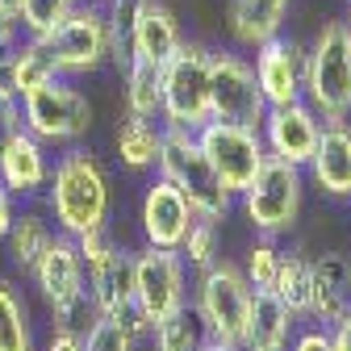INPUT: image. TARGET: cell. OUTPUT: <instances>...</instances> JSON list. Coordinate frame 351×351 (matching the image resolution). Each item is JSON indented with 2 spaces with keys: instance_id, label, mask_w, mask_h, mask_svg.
Instances as JSON below:
<instances>
[{
  "instance_id": "33",
  "label": "cell",
  "mask_w": 351,
  "mask_h": 351,
  "mask_svg": "<svg viewBox=\"0 0 351 351\" xmlns=\"http://www.w3.org/2000/svg\"><path fill=\"white\" fill-rule=\"evenodd\" d=\"M138 343L143 339L121 318H97L84 330V351H138Z\"/></svg>"
},
{
  "instance_id": "20",
  "label": "cell",
  "mask_w": 351,
  "mask_h": 351,
  "mask_svg": "<svg viewBox=\"0 0 351 351\" xmlns=\"http://www.w3.org/2000/svg\"><path fill=\"white\" fill-rule=\"evenodd\" d=\"M293 335H297V314L272 289H255L247 330H243V351H289Z\"/></svg>"
},
{
  "instance_id": "27",
  "label": "cell",
  "mask_w": 351,
  "mask_h": 351,
  "mask_svg": "<svg viewBox=\"0 0 351 351\" xmlns=\"http://www.w3.org/2000/svg\"><path fill=\"white\" fill-rule=\"evenodd\" d=\"M121 80H125V113H138V117L159 121V109H163L159 63H147V59H134V55H130Z\"/></svg>"
},
{
  "instance_id": "42",
  "label": "cell",
  "mask_w": 351,
  "mask_h": 351,
  "mask_svg": "<svg viewBox=\"0 0 351 351\" xmlns=\"http://www.w3.org/2000/svg\"><path fill=\"white\" fill-rule=\"evenodd\" d=\"M347 289H351V255H347Z\"/></svg>"
},
{
  "instance_id": "8",
  "label": "cell",
  "mask_w": 351,
  "mask_h": 351,
  "mask_svg": "<svg viewBox=\"0 0 351 351\" xmlns=\"http://www.w3.org/2000/svg\"><path fill=\"white\" fill-rule=\"evenodd\" d=\"M251 285L243 276V268L234 259L217 255L209 268L197 272L193 280V305L205 322V330L213 339H226V343H239L243 347V330H247V314H251Z\"/></svg>"
},
{
  "instance_id": "16",
  "label": "cell",
  "mask_w": 351,
  "mask_h": 351,
  "mask_svg": "<svg viewBox=\"0 0 351 351\" xmlns=\"http://www.w3.org/2000/svg\"><path fill=\"white\" fill-rule=\"evenodd\" d=\"M88 297H93L101 318H125L134 310V251L130 247H109L105 255L84 263Z\"/></svg>"
},
{
  "instance_id": "37",
  "label": "cell",
  "mask_w": 351,
  "mask_h": 351,
  "mask_svg": "<svg viewBox=\"0 0 351 351\" xmlns=\"http://www.w3.org/2000/svg\"><path fill=\"white\" fill-rule=\"evenodd\" d=\"M42 351H84V335H75V330H51V339L42 343Z\"/></svg>"
},
{
  "instance_id": "30",
  "label": "cell",
  "mask_w": 351,
  "mask_h": 351,
  "mask_svg": "<svg viewBox=\"0 0 351 351\" xmlns=\"http://www.w3.org/2000/svg\"><path fill=\"white\" fill-rule=\"evenodd\" d=\"M84 0H17V21L25 38H42L51 34L59 21H67Z\"/></svg>"
},
{
  "instance_id": "28",
  "label": "cell",
  "mask_w": 351,
  "mask_h": 351,
  "mask_svg": "<svg viewBox=\"0 0 351 351\" xmlns=\"http://www.w3.org/2000/svg\"><path fill=\"white\" fill-rule=\"evenodd\" d=\"M310 285H314V272H310V259L301 251H280V268H276V280H272V293L297 314V322L310 318Z\"/></svg>"
},
{
  "instance_id": "26",
  "label": "cell",
  "mask_w": 351,
  "mask_h": 351,
  "mask_svg": "<svg viewBox=\"0 0 351 351\" xmlns=\"http://www.w3.org/2000/svg\"><path fill=\"white\" fill-rule=\"evenodd\" d=\"M55 75H59L55 59H51L47 47H42V38H21L13 47V55H9V63H5V71H0V80H5L9 93H17V97L34 93L38 84H47Z\"/></svg>"
},
{
  "instance_id": "39",
  "label": "cell",
  "mask_w": 351,
  "mask_h": 351,
  "mask_svg": "<svg viewBox=\"0 0 351 351\" xmlns=\"http://www.w3.org/2000/svg\"><path fill=\"white\" fill-rule=\"evenodd\" d=\"M330 339H335V347L339 351H351V305H347V310L330 322Z\"/></svg>"
},
{
  "instance_id": "29",
  "label": "cell",
  "mask_w": 351,
  "mask_h": 351,
  "mask_svg": "<svg viewBox=\"0 0 351 351\" xmlns=\"http://www.w3.org/2000/svg\"><path fill=\"white\" fill-rule=\"evenodd\" d=\"M147 339L155 343V351H197V347L209 339V330H205V322H201V314H197V305L189 301V305H180L176 314H167L163 322H155Z\"/></svg>"
},
{
  "instance_id": "13",
  "label": "cell",
  "mask_w": 351,
  "mask_h": 351,
  "mask_svg": "<svg viewBox=\"0 0 351 351\" xmlns=\"http://www.w3.org/2000/svg\"><path fill=\"white\" fill-rule=\"evenodd\" d=\"M305 63H310V42H297V38H268L251 51V67H255V84L263 101L272 105H289L301 101V80H305Z\"/></svg>"
},
{
  "instance_id": "40",
  "label": "cell",
  "mask_w": 351,
  "mask_h": 351,
  "mask_svg": "<svg viewBox=\"0 0 351 351\" xmlns=\"http://www.w3.org/2000/svg\"><path fill=\"white\" fill-rule=\"evenodd\" d=\"M197 351H243V347H239V343H226V339H213V335H209V339H205Z\"/></svg>"
},
{
  "instance_id": "25",
  "label": "cell",
  "mask_w": 351,
  "mask_h": 351,
  "mask_svg": "<svg viewBox=\"0 0 351 351\" xmlns=\"http://www.w3.org/2000/svg\"><path fill=\"white\" fill-rule=\"evenodd\" d=\"M0 351H42L21 280L0 276Z\"/></svg>"
},
{
  "instance_id": "2",
  "label": "cell",
  "mask_w": 351,
  "mask_h": 351,
  "mask_svg": "<svg viewBox=\"0 0 351 351\" xmlns=\"http://www.w3.org/2000/svg\"><path fill=\"white\" fill-rule=\"evenodd\" d=\"M305 189H310L305 167L268 155V159L259 163L255 180L234 197V205H243V213H247V222H251L255 234H263V239H285L301 222Z\"/></svg>"
},
{
  "instance_id": "3",
  "label": "cell",
  "mask_w": 351,
  "mask_h": 351,
  "mask_svg": "<svg viewBox=\"0 0 351 351\" xmlns=\"http://www.w3.org/2000/svg\"><path fill=\"white\" fill-rule=\"evenodd\" d=\"M155 171L189 197V205L197 209V217H209V222H226V217H230L234 197L213 176V167H209V159H205V151L197 143V130L163 125V143H159Z\"/></svg>"
},
{
  "instance_id": "19",
  "label": "cell",
  "mask_w": 351,
  "mask_h": 351,
  "mask_svg": "<svg viewBox=\"0 0 351 351\" xmlns=\"http://www.w3.org/2000/svg\"><path fill=\"white\" fill-rule=\"evenodd\" d=\"M125 42H130V55L134 59H147V63L163 67L171 59V51L184 42V34H180V21H176V13L163 5V0H147V5L134 13V21H130Z\"/></svg>"
},
{
  "instance_id": "4",
  "label": "cell",
  "mask_w": 351,
  "mask_h": 351,
  "mask_svg": "<svg viewBox=\"0 0 351 351\" xmlns=\"http://www.w3.org/2000/svg\"><path fill=\"white\" fill-rule=\"evenodd\" d=\"M21 121L38 143H47L51 151H63V147H75L93 134L97 109L75 80L55 75L21 97Z\"/></svg>"
},
{
  "instance_id": "31",
  "label": "cell",
  "mask_w": 351,
  "mask_h": 351,
  "mask_svg": "<svg viewBox=\"0 0 351 351\" xmlns=\"http://www.w3.org/2000/svg\"><path fill=\"white\" fill-rule=\"evenodd\" d=\"M180 255H184V263H189V272L209 268V263L222 255V222L197 217L193 230H189V234H184V243H180Z\"/></svg>"
},
{
  "instance_id": "35",
  "label": "cell",
  "mask_w": 351,
  "mask_h": 351,
  "mask_svg": "<svg viewBox=\"0 0 351 351\" xmlns=\"http://www.w3.org/2000/svg\"><path fill=\"white\" fill-rule=\"evenodd\" d=\"M289 351H339L335 347V339H330V326H305V330H297L293 335V343H289Z\"/></svg>"
},
{
  "instance_id": "24",
  "label": "cell",
  "mask_w": 351,
  "mask_h": 351,
  "mask_svg": "<svg viewBox=\"0 0 351 351\" xmlns=\"http://www.w3.org/2000/svg\"><path fill=\"white\" fill-rule=\"evenodd\" d=\"M159 143H163V125L151 121V117H138V113H125L113 130V151L121 159L125 171L134 176H151L155 163H159Z\"/></svg>"
},
{
  "instance_id": "11",
  "label": "cell",
  "mask_w": 351,
  "mask_h": 351,
  "mask_svg": "<svg viewBox=\"0 0 351 351\" xmlns=\"http://www.w3.org/2000/svg\"><path fill=\"white\" fill-rule=\"evenodd\" d=\"M197 143H201L213 176L222 180V189L230 197H239L255 180L259 163L268 159L263 138H259V125H239V121H217V117H209L197 130Z\"/></svg>"
},
{
  "instance_id": "7",
  "label": "cell",
  "mask_w": 351,
  "mask_h": 351,
  "mask_svg": "<svg viewBox=\"0 0 351 351\" xmlns=\"http://www.w3.org/2000/svg\"><path fill=\"white\" fill-rule=\"evenodd\" d=\"M159 88H163L159 125L201 130L209 121V47L205 42L184 38L171 51V59L159 67Z\"/></svg>"
},
{
  "instance_id": "17",
  "label": "cell",
  "mask_w": 351,
  "mask_h": 351,
  "mask_svg": "<svg viewBox=\"0 0 351 351\" xmlns=\"http://www.w3.org/2000/svg\"><path fill=\"white\" fill-rule=\"evenodd\" d=\"M305 180L326 201H351V121L322 125V138L305 163Z\"/></svg>"
},
{
  "instance_id": "14",
  "label": "cell",
  "mask_w": 351,
  "mask_h": 351,
  "mask_svg": "<svg viewBox=\"0 0 351 351\" xmlns=\"http://www.w3.org/2000/svg\"><path fill=\"white\" fill-rule=\"evenodd\" d=\"M259 138H263V151L272 159H285V163H297L305 167L322 138V117L305 105V101H289V105H272L259 121Z\"/></svg>"
},
{
  "instance_id": "5",
  "label": "cell",
  "mask_w": 351,
  "mask_h": 351,
  "mask_svg": "<svg viewBox=\"0 0 351 351\" xmlns=\"http://www.w3.org/2000/svg\"><path fill=\"white\" fill-rule=\"evenodd\" d=\"M301 101L310 105L322 125L351 121V38L343 21H326L310 42V63L301 80Z\"/></svg>"
},
{
  "instance_id": "15",
  "label": "cell",
  "mask_w": 351,
  "mask_h": 351,
  "mask_svg": "<svg viewBox=\"0 0 351 351\" xmlns=\"http://www.w3.org/2000/svg\"><path fill=\"white\" fill-rule=\"evenodd\" d=\"M29 280H34L38 297L47 301L51 314H59V310H67V305L84 301V297H88V280H84V259H80L75 239L55 234L51 247L42 251V259L34 263Z\"/></svg>"
},
{
  "instance_id": "12",
  "label": "cell",
  "mask_w": 351,
  "mask_h": 351,
  "mask_svg": "<svg viewBox=\"0 0 351 351\" xmlns=\"http://www.w3.org/2000/svg\"><path fill=\"white\" fill-rule=\"evenodd\" d=\"M197 222V209L189 205V197L176 189L171 180H163L159 171H151V180L143 184L138 197V230L147 247H171L180 251L184 234Z\"/></svg>"
},
{
  "instance_id": "36",
  "label": "cell",
  "mask_w": 351,
  "mask_h": 351,
  "mask_svg": "<svg viewBox=\"0 0 351 351\" xmlns=\"http://www.w3.org/2000/svg\"><path fill=\"white\" fill-rule=\"evenodd\" d=\"M147 5V0H113L109 5V21L117 25V29H130V21H134V13Z\"/></svg>"
},
{
  "instance_id": "21",
  "label": "cell",
  "mask_w": 351,
  "mask_h": 351,
  "mask_svg": "<svg viewBox=\"0 0 351 351\" xmlns=\"http://www.w3.org/2000/svg\"><path fill=\"white\" fill-rule=\"evenodd\" d=\"M293 0H226V34L234 51H255L285 29Z\"/></svg>"
},
{
  "instance_id": "41",
  "label": "cell",
  "mask_w": 351,
  "mask_h": 351,
  "mask_svg": "<svg viewBox=\"0 0 351 351\" xmlns=\"http://www.w3.org/2000/svg\"><path fill=\"white\" fill-rule=\"evenodd\" d=\"M343 29H347V38H351V9H347V17H343Z\"/></svg>"
},
{
  "instance_id": "18",
  "label": "cell",
  "mask_w": 351,
  "mask_h": 351,
  "mask_svg": "<svg viewBox=\"0 0 351 351\" xmlns=\"http://www.w3.org/2000/svg\"><path fill=\"white\" fill-rule=\"evenodd\" d=\"M51 147L38 143L29 130H21V134L5 147V155H0V184H5L21 205L25 201H42V193H47V180H51Z\"/></svg>"
},
{
  "instance_id": "6",
  "label": "cell",
  "mask_w": 351,
  "mask_h": 351,
  "mask_svg": "<svg viewBox=\"0 0 351 351\" xmlns=\"http://www.w3.org/2000/svg\"><path fill=\"white\" fill-rule=\"evenodd\" d=\"M125 29H117L109 21V9L105 5H84L59 21L51 34H42V47L51 51L55 59V71L67 75V80H80V75H97L101 67H109V55H113V42L121 38Z\"/></svg>"
},
{
  "instance_id": "10",
  "label": "cell",
  "mask_w": 351,
  "mask_h": 351,
  "mask_svg": "<svg viewBox=\"0 0 351 351\" xmlns=\"http://www.w3.org/2000/svg\"><path fill=\"white\" fill-rule=\"evenodd\" d=\"M263 113H268V101H263L259 84H255L251 59L234 47L209 51V117L259 125Z\"/></svg>"
},
{
  "instance_id": "22",
  "label": "cell",
  "mask_w": 351,
  "mask_h": 351,
  "mask_svg": "<svg viewBox=\"0 0 351 351\" xmlns=\"http://www.w3.org/2000/svg\"><path fill=\"white\" fill-rule=\"evenodd\" d=\"M310 318L305 322H318L330 326L347 305H351V289H347V251H322L310 259Z\"/></svg>"
},
{
  "instance_id": "23",
  "label": "cell",
  "mask_w": 351,
  "mask_h": 351,
  "mask_svg": "<svg viewBox=\"0 0 351 351\" xmlns=\"http://www.w3.org/2000/svg\"><path fill=\"white\" fill-rule=\"evenodd\" d=\"M55 234H59V230H55V222L47 217V209H38L34 201H25V209H17L13 226H9V234H5L9 263H13L21 276H29V272H34V263L42 259V251L51 247Z\"/></svg>"
},
{
  "instance_id": "1",
  "label": "cell",
  "mask_w": 351,
  "mask_h": 351,
  "mask_svg": "<svg viewBox=\"0 0 351 351\" xmlns=\"http://www.w3.org/2000/svg\"><path fill=\"white\" fill-rule=\"evenodd\" d=\"M42 209L59 234L80 239L88 230L109 226L113 217V176L93 147H63L51 163V180L42 193Z\"/></svg>"
},
{
  "instance_id": "43",
  "label": "cell",
  "mask_w": 351,
  "mask_h": 351,
  "mask_svg": "<svg viewBox=\"0 0 351 351\" xmlns=\"http://www.w3.org/2000/svg\"><path fill=\"white\" fill-rule=\"evenodd\" d=\"M93 5H105V9H109V5H113V0H93Z\"/></svg>"
},
{
  "instance_id": "9",
  "label": "cell",
  "mask_w": 351,
  "mask_h": 351,
  "mask_svg": "<svg viewBox=\"0 0 351 351\" xmlns=\"http://www.w3.org/2000/svg\"><path fill=\"white\" fill-rule=\"evenodd\" d=\"M189 263L171 247H138L134 251V310L147 318V326L163 322L180 305H189Z\"/></svg>"
},
{
  "instance_id": "34",
  "label": "cell",
  "mask_w": 351,
  "mask_h": 351,
  "mask_svg": "<svg viewBox=\"0 0 351 351\" xmlns=\"http://www.w3.org/2000/svg\"><path fill=\"white\" fill-rule=\"evenodd\" d=\"M25 130V121H21V97L17 93H9V84L0 80V155H5V147Z\"/></svg>"
},
{
  "instance_id": "38",
  "label": "cell",
  "mask_w": 351,
  "mask_h": 351,
  "mask_svg": "<svg viewBox=\"0 0 351 351\" xmlns=\"http://www.w3.org/2000/svg\"><path fill=\"white\" fill-rule=\"evenodd\" d=\"M17 197L5 189V184H0V243H5V234H9V226H13V217H17Z\"/></svg>"
},
{
  "instance_id": "32",
  "label": "cell",
  "mask_w": 351,
  "mask_h": 351,
  "mask_svg": "<svg viewBox=\"0 0 351 351\" xmlns=\"http://www.w3.org/2000/svg\"><path fill=\"white\" fill-rule=\"evenodd\" d=\"M239 268H243V276H247L251 289H272L276 268H280V247H276V239L255 234V243L247 247V255H243Z\"/></svg>"
}]
</instances>
